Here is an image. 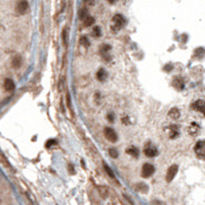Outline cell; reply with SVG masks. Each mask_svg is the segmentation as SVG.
I'll list each match as a JSON object with an SVG mask.
<instances>
[{
    "label": "cell",
    "mask_w": 205,
    "mask_h": 205,
    "mask_svg": "<svg viewBox=\"0 0 205 205\" xmlns=\"http://www.w3.org/2000/svg\"><path fill=\"white\" fill-rule=\"evenodd\" d=\"M124 24H125L124 16L120 13L115 14V16H113L112 24H111V29H112L113 32H118L119 30H121L122 27L124 26Z\"/></svg>",
    "instance_id": "6da1fadb"
},
{
    "label": "cell",
    "mask_w": 205,
    "mask_h": 205,
    "mask_svg": "<svg viewBox=\"0 0 205 205\" xmlns=\"http://www.w3.org/2000/svg\"><path fill=\"white\" fill-rule=\"evenodd\" d=\"M194 150L199 159H205V141H199L195 146Z\"/></svg>",
    "instance_id": "7a4b0ae2"
},
{
    "label": "cell",
    "mask_w": 205,
    "mask_h": 205,
    "mask_svg": "<svg viewBox=\"0 0 205 205\" xmlns=\"http://www.w3.org/2000/svg\"><path fill=\"white\" fill-rule=\"evenodd\" d=\"M154 172H155V168H154V166L152 164H144L143 168H142V177L145 178H148L152 177L154 174Z\"/></svg>",
    "instance_id": "3957f363"
},
{
    "label": "cell",
    "mask_w": 205,
    "mask_h": 205,
    "mask_svg": "<svg viewBox=\"0 0 205 205\" xmlns=\"http://www.w3.org/2000/svg\"><path fill=\"white\" fill-rule=\"evenodd\" d=\"M104 133H105L106 139H107L109 142H112V143H116L117 142L118 136H117L116 132H115V130L113 128H111V127H106V128L104 129Z\"/></svg>",
    "instance_id": "277c9868"
},
{
    "label": "cell",
    "mask_w": 205,
    "mask_h": 205,
    "mask_svg": "<svg viewBox=\"0 0 205 205\" xmlns=\"http://www.w3.org/2000/svg\"><path fill=\"white\" fill-rule=\"evenodd\" d=\"M144 153L147 157H156L158 155V150L154 145L152 144H148L144 149Z\"/></svg>",
    "instance_id": "5b68a950"
},
{
    "label": "cell",
    "mask_w": 205,
    "mask_h": 205,
    "mask_svg": "<svg viewBox=\"0 0 205 205\" xmlns=\"http://www.w3.org/2000/svg\"><path fill=\"white\" fill-rule=\"evenodd\" d=\"M178 171V166L175 165V164H173V165H171L169 168H168L167 172H166V182L167 183H170L171 180H173V178L175 177V175H177Z\"/></svg>",
    "instance_id": "8992f818"
},
{
    "label": "cell",
    "mask_w": 205,
    "mask_h": 205,
    "mask_svg": "<svg viewBox=\"0 0 205 205\" xmlns=\"http://www.w3.org/2000/svg\"><path fill=\"white\" fill-rule=\"evenodd\" d=\"M28 8H29V3L27 0H20L16 3V9L20 14H25L28 11Z\"/></svg>",
    "instance_id": "52a82bcc"
},
{
    "label": "cell",
    "mask_w": 205,
    "mask_h": 205,
    "mask_svg": "<svg viewBox=\"0 0 205 205\" xmlns=\"http://www.w3.org/2000/svg\"><path fill=\"white\" fill-rule=\"evenodd\" d=\"M192 108L196 111H199L200 113H202V114L205 116V101H203V100L196 101V102L192 105Z\"/></svg>",
    "instance_id": "ba28073f"
},
{
    "label": "cell",
    "mask_w": 205,
    "mask_h": 205,
    "mask_svg": "<svg viewBox=\"0 0 205 205\" xmlns=\"http://www.w3.org/2000/svg\"><path fill=\"white\" fill-rule=\"evenodd\" d=\"M166 132H167V136L170 139H175L180 133V130H178V127L177 125H170L166 128Z\"/></svg>",
    "instance_id": "9c48e42d"
},
{
    "label": "cell",
    "mask_w": 205,
    "mask_h": 205,
    "mask_svg": "<svg viewBox=\"0 0 205 205\" xmlns=\"http://www.w3.org/2000/svg\"><path fill=\"white\" fill-rule=\"evenodd\" d=\"M187 130H188V133H189L190 136H197V134H198V132L200 131V126H199L198 123L192 122L191 124L188 126V129Z\"/></svg>",
    "instance_id": "30bf717a"
},
{
    "label": "cell",
    "mask_w": 205,
    "mask_h": 205,
    "mask_svg": "<svg viewBox=\"0 0 205 205\" xmlns=\"http://www.w3.org/2000/svg\"><path fill=\"white\" fill-rule=\"evenodd\" d=\"M4 89L7 91V92H11V91L14 90V88H16V85H14V82L11 80V79L7 78L5 79V81H4Z\"/></svg>",
    "instance_id": "8fae6325"
},
{
    "label": "cell",
    "mask_w": 205,
    "mask_h": 205,
    "mask_svg": "<svg viewBox=\"0 0 205 205\" xmlns=\"http://www.w3.org/2000/svg\"><path fill=\"white\" fill-rule=\"evenodd\" d=\"M172 85L173 87H174L177 90H183L184 89V80H183L180 77H177V78L174 79V80L172 81Z\"/></svg>",
    "instance_id": "7c38bea8"
},
{
    "label": "cell",
    "mask_w": 205,
    "mask_h": 205,
    "mask_svg": "<svg viewBox=\"0 0 205 205\" xmlns=\"http://www.w3.org/2000/svg\"><path fill=\"white\" fill-rule=\"evenodd\" d=\"M111 49L110 45H103L102 48H101V54L103 55V57L106 60V61H109L110 57H109V51Z\"/></svg>",
    "instance_id": "4fadbf2b"
},
{
    "label": "cell",
    "mask_w": 205,
    "mask_h": 205,
    "mask_svg": "<svg viewBox=\"0 0 205 205\" xmlns=\"http://www.w3.org/2000/svg\"><path fill=\"white\" fill-rule=\"evenodd\" d=\"M107 77H108V73L105 69H100L98 71V73H96V78H98L101 82L106 81Z\"/></svg>",
    "instance_id": "5bb4252c"
},
{
    "label": "cell",
    "mask_w": 205,
    "mask_h": 205,
    "mask_svg": "<svg viewBox=\"0 0 205 205\" xmlns=\"http://www.w3.org/2000/svg\"><path fill=\"white\" fill-rule=\"evenodd\" d=\"M180 113L177 108H172V109H170L169 112H168V117H170L171 119L177 120L180 118Z\"/></svg>",
    "instance_id": "9a60e30c"
},
{
    "label": "cell",
    "mask_w": 205,
    "mask_h": 205,
    "mask_svg": "<svg viewBox=\"0 0 205 205\" xmlns=\"http://www.w3.org/2000/svg\"><path fill=\"white\" fill-rule=\"evenodd\" d=\"M22 57H13V62H11V65H13V68H16V69H18V68H20V67L22 66Z\"/></svg>",
    "instance_id": "2e32d148"
},
{
    "label": "cell",
    "mask_w": 205,
    "mask_h": 205,
    "mask_svg": "<svg viewBox=\"0 0 205 205\" xmlns=\"http://www.w3.org/2000/svg\"><path fill=\"white\" fill-rule=\"evenodd\" d=\"M136 190L137 192L147 193V192H148V186L145 185V184H142V183H139V184H137L136 186Z\"/></svg>",
    "instance_id": "e0dca14e"
},
{
    "label": "cell",
    "mask_w": 205,
    "mask_h": 205,
    "mask_svg": "<svg viewBox=\"0 0 205 205\" xmlns=\"http://www.w3.org/2000/svg\"><path fill=\"white\" fill-rule=\"evenodd\" d=\"M83 22H84V26H85V27H90V26H92L93 24H95V19H93L92 16H88Z\"/></svg>",
    "instance_id": "ac0fdd59"
},
{
    "label": "cell",
    "mask_w": 205,
    "mask_h": 205,
    "mask_svg": "<svg viewBox=\"0 0 205 205\" xmlns=\"http://www.w3.org/2000/svg\"><path fill=\"white\" fill-rule=\"evenodd\" d=\"M127 153H128L129 155H131L132 157H134V158L139 157V150H137L136 148H129V149H127Z\"/></svg>",
    "instance_id": "d6986e66"
},
{
    "label": "cell",
    "mask_w": 205,
    "mask_h": 205,
    "mask_svg": "<svg viewBox=\"0 0 205 205\" xmlns=\"http://www.w3.org/2000/svg\"><path fill=\"white\" fill-rule=\"evenodd\" d=\"M204 55H205V49H204V48L199 47V48H197V49L195 50V57L201 59V57H203Z\"/></svg>",
    "instance_id": "ffe728a7"
},
{
    "label": "cell",
    "mask_w": 205,
    "mask_h": 205,
    "mask_svg": "<svg viewBox=\"0 0 205 205\" xmlns=\"http://www.w3.org/2000/svg\"><path fill=\"white\" fill-rule=\"evenodd\" d=\"M88 16V11L86 8H82L80 11H79V19L82 21H84L86 18Z\"/></svg>",
    "instance_id": "44dd1931"
},
{
    "label": "cell",
    "mask_w": 205,
    "mask_h": 205,
    "mask_svg": "<svg viewBox=\"0 0 205 205\" xmlns=\"http://www.w3.org/2000/svg\"><path fill=\"white\" fill-rule=\"evenodd\" d=\"M0 163H1L2 165L5 166V167H9L8 161H7V159L5 158V156L2 154V152H0Z\"/></svg>",
    "instance_id": "7402d4cb"
},
{
    "label": "cell",
    "mask_w": 205,
    "mask_h": 205,
    "mask_svg": "<svg viewBox=\"0 0 205 205\" xmlns=\"http://www.w3.org/2000/svg\"><path fill=\"white\" fill-rule=\"evenodd\" d=\"M80 43H81V45H83V46H85V47H88L89 45H90L88 38L86 37V36H82L80 38Z\"/></svg>",
    "instance_id": "603a6c76"
},
{
    "label": "cell",
    "mask_w": 205,
    "mask_h": 205,
    "mask_svg": "<svg viewBox=\"0 0 205 205\" xmlns=\"http://www.w3.org/2000/svg\"><path fill=\"white\" fill-rule=\"evenodd\" d=\"M104 168H105L106 172H107L108 174H109L111 177H112V178H114V177H115V175H114V172H113V170L111 169V168H110L109 166H108L106 163H104Z\"/></svg>",
    "instance_id": "cb8c5ba5"
},
{
    "label": "cell",
    "mask_w": 205,
    "mask_h": 205,
    "mask_svg": "<svg viewBox=\"0 0 205 205\" xmlns=\"http://www.w3.org/2000/svg\"><path fill=\"white\" fill-rule=\"evenodd\" d=\"M109 155L111 156L112 158H114V159H116L118 157V155H119V153H118V151L116 150V149H110L109 150Z\"/></svg>",
    "instance_id": "d4e9b609"
},
{
    "label": "cell",
    "mask_w": 205,
    "mask_h": 205,
    "mask_svg": "<svg viewBox=\"0 0 205 205\" xmlns=\"http://www.w3.org/2000/svg\"><path fill=\"white\" fill-rule=\"evenodd\" d=\"M92 34L95 35V37H100V36L102 35V32H101L100 27H98V26L93 27V29H92Z\"/></svg>",
    "instance_id": "484cf974"
},
{
    "label": "cell",
    "mask_w": 205,
    "mask_h": 205,
    "mask_svg": "<svg viewBox=\"0 0 205 205\" xmlns=\"http://www.w3.org/2000/svg\"><path fill=\"white\" fill-rule=\"evenodd\" d=\"M63 41H64V44H67V29L63 30Z\"/></svg>",
    "instance_id": "4316f807"
},
{
    "label": "cell",
    "mask_w": 205,
    "mask_h": 205,
    "mask_svg": "<svg viewBox=\"0 0 205 205\" xmlns=\"http://www.w3.org/2000/svg\"><path fill=\"white\" fill-rule=\"evenodd\" d=\"M67 104H68V106H69V109L70 111L72 112V105H71V98H70V93L68 92L67 93Z\"/></svg>",
    "instance_id": "83f0119b"
},
{
    "label": "cell",
    "mask_w": 205,
    "mask_h": 205,
    "mask_svg": "<svg viewBox=\"0 0 205 205\" xmlns=\"http://www.w3.org/2000/svg\"><path fill=\"white\" fill-rule=\"evenodd\" d=\"M54 144H55V139H49V141L47 142L45 146H46V148H49V147H50V146H52Z\"/></svg>",
    "instance_id": "f1b7e54d"
},
{
    "label": "cell",
    "mask_w": 205,
    "mask_h": 205,
    "mask_svg": "<svg viewBox=\"0 0 205 205\" xmlns=\"http://www.w3.org/2000/svg\"><path fill=\"white\" fill-rule=\"evenodd\" d=\"M108 120H109L110 122H114V115H113V114L108 115Z\"/></svg>",
    "instance_id": "f546056e"
},
{
    "label": "cell",
    "mask_w": 205,
    "mask_h": 205,
    "mask_svg": "<svg viewBox=\"0 0 205 205\" xmlns=\"http://www.w3.org/2000/svg\"><path fill=\"white\" fill-rule=\"evenodd\" d=\"M69 167V169H70V172L72 173V174H74V170H73V165H72V164H70V165L68 166Z\"/></svg>",
    "instance_id": "4dcf8cb0"
},
{
    "label": "cell",
    "mask_w": 205,
    "mask_h": 205,
    "mask_svg": "<svg viewBox=\"0 0 205 205\" xmlns=\"http://www.w3.org/2000/svg\"><path fill=\"white\" fill-rule=\"evenodd\" d=\"M108 2H110V3H114L115 1H116V0H107Z\"/></svg>",
    "instance_id": "1f68e13d"
},
{
    "label": "cell",
    "mask_w": 205,
    "mask_h": 205,
    "mask_svg": "<svg viewBox=\"0 0 205 205\" xmlns=\"http://www.w3.org/2000/svg\"><path fill=\"white\" fill-rule=\"evenodd\" d=\"M84 1H87V0H84Z\"/></svg>",
    "instance_id": "d6a6232c"
}]
</instances>
